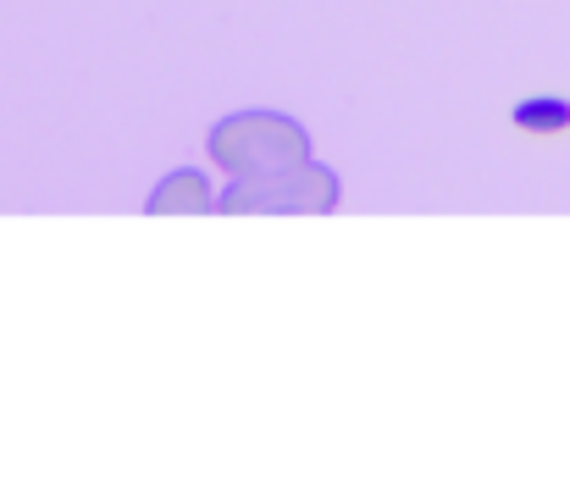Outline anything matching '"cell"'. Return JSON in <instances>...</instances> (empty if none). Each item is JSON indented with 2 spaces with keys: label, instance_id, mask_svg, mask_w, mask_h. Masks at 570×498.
<instances>
[{
  "label": "cell",
  "instance_id": "cell-1",
  "mask_svg": "<svg viewBox=\"0 0 570 498\" xmlns=\"http://www.w3.org/2000/svg\"><path fill=\"white\" fill-rule=\"evenodd\" d=\"M205 156L210 166H222L227 177H261V172H283V166L311 162V128L288 111H227L222 123H210L205 134Z\"/></svg>",
  "mask_w": 570,
  "mask_h": 498
},
{
  "label": "cell",
  "instance_id": "cell-2",
  "mask_svg": "<svg viewBox=\"0 0 570 498\" xmlns=\"http://www.w3.org/2000/svg\"><path fill=\"white\" fill-rule=\"evenodd\" d=\"M344 199V183L327 162H299L261 177H227L222 216H333Z\"/></svg>",
  "mask_w": 570,
  "mask_h": 498
},
{
  "label": "cell",
  "instance_id": "cell-3",
  "mask_svg": "<svg viewBox=\"0 0 570 498\" xmlns=\"http://www.w3.org/2000/svg\"><path fill=\"white\" fill-rule=\"evenodd\" d=\"M145 211L150 216H210V211H222V188H210V177L199 166H173L150 188Z\"/></svg>",
  "mask_w": 570,
  "mask_h": 498
}]
</instances>
